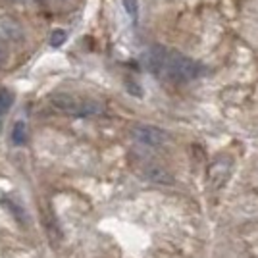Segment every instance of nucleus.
Listing matches in <instances>:
<instances>
[{
	"label": "nucleus",
	"instance_id": "obj_2",
	"mask_svg": "<svg viewBox=\"0 0 258 258\" xmlns=\"http://www.w3.org/2000/svg\"><path fill=\"white\" fill-rule=\"evenodd\" d=\"M50 102L56 110L64 112L68 116H77V118H85V116H97L102 112V106L95 102V100H89V98H77L74 95H68V93H56L50 97Z\"/></svg>",
	"mask_w": 258,
	"mask_h": 258
},
{
	"label": "nucleus",
	"instance_id": "obj_4",
	"mask_svg": "<svg viewBox=\"0 0 258 258\" xmlns=\"http://www.w3.org/2000/svg\"><path fill=\"white\" fill-rule=\"evenodd\" d=\"M141 173H143V177H145L147 181L160 183V185H170V183H173L172 173L168 172V170H164L158 164H149V166H145V170Z\"/></svg>",
	"mask_w": 258,
	"mask_h": 258
},
{
	"label": "nucleus",
	"instance_id": "obj_1",
	"mask_svg": "<svg viewBox=\"0 0 258 258\" xmlns=\"http://www.w3.org/2000/svg\"><path fill=\"white\" fill-rule=\"evenodd\" d=\"M162 74L168 76L172 81H191V79H197V77L203 74V66L199 62H195L187 56H181V54H166V60H164V66H162Z\"/></svg>",
	"mask_w": 258,
	"mask_h": 258
},
{
	"label": "nucleus",
	"instance_id": "obj_8",
	"mask_svg": "<svg viewBox=\"0 0 258 258\" xmlns=\"http://www.w3.org/2000/svg\"><path fill=\"white\" fill-rule=\"evenodd\" d=\"M123 2V8L127 12V16L131 20H137V14H139V2L137 0H121Z\"/></svg>",
	"mask_w": 258,
	"mask_h": 258
},
{
	"label": "nucleus",
	"instance_id": "obj_9",
	"mask_svg": "<svg viewBox=\"0 0 258 258\" xmlns=\"http://www.w3.org/2000/svg\"><path fill=\"white\" fill-rule=\"evenodd\" d=\"M0 62H2V50H0Z\"/></svg>",
	"mask_w": 258,
	"mask_h": 258
},
{
	"label": "nucleus",
	"instance_id": "obj_3",
	"mask_svg": "<svg viewBox=\"0 0 258 258\" xmlns=\"http://www.w3.org/2000/svg\"><path fill=\"white\" fill-rule=\"evenodd\" d=\"M131 137L137 141L139 145L145 147H162L168 141V133L156 125H135L131 129Z\"/></svg>",
	"mask_w": 258,
	"mask_h": 258
},
{
	"label": "nucleus",
	"instance_id": "obj_7",
	"mask_svg": "<svg viewBox=\"0 0 258 258\" xmlns=\"http://www.w3.org/2000/svg\"><path fill=\"white\" fill-rule=\"evenodd\" d=\"M66 41H68V33H66L64 29H54L52 35H50V46L58 48V46H62Z\"/></svg>",
	"mask_w": 258,
	"mask_h": 258
},
{
	"label": "nucleus",
	"instance_id": "obj_5",
	"mask_svg": "<svg viewBox=\"0 0 258 258\" xmlns=\"http://www.w3.org/2000/svg\"><path fill=\"white\" fill-rule=\"evenodd\" d=\"M12 139H14L16 145H25V141H27V129H25V123H23V121H18V123L14 125Z\"/></svg>",
	"mask_w": 258,
	"mask_h": 258
},
{
	"label": "nucleus",
	"instance_id": "obj_6",
	"mask_svg": "<svg viewBox=\"0 0 258 258\" xmlns=\"http://www.w3.org/2000/svg\"><path fill=\"white\" fill-rule=\"evenodd\" d=\"M12 102H14V97H12L10 91L0 89V114L8 112V110H10V106H12Z\"/></svg>",
	"mask_w": 258,
	"mask_h": 258
}]
</instances>
